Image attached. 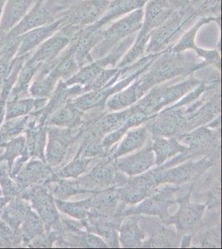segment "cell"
Returning <instances> with one entry per match:
<instances>
[{"instance_id": "9", "label": "cell", "mask_w": 222, "mask_h": 249, "mask_svg": "<svg viewBox=\"0 0 222 249\" xmlns=\"http://www.w3.org/2000/svg\"><path fill=\"white\" fill-rule=\"evenodd\" d=\"M70 40L65 34L57 32L37 47L29 62L37 65L42 64V62H52L70 44Z\"/></svg>"}, {"instance_id": "10", "label": "cell", "mask_w": 222, "mask_h": 249, "mask_svg": "<svg viewBox=\"0 0 222 249\" xmlns=\"http://www.w3.org/2000/svg\"><path fill=\"white\" fill-rule=\"evenodd\" d=\"M221 20L222 18H199L195 23L190 26L188 29L181 35L180 37L177 40V42H175L174 44L171 46L170 48L171 51L175 53H185L188 50L196 51L198 48V46L196 43V37L200 29H202L203 26L208 24L211 22H216L220 26Z\"/></svg>"}, {"instance_id": "2", "label": "cell", "mask_w": 222, "mask_h": 249, "mask_svg": "<svg viewBox=\"0 0 222 249\" xmlns=\"http://www.w3.org/2000/svg\"><path fill=\"white\" fill-rule=\"evenodd\" d=\"M175 9L168 0H149L144 8V18L132 45L124 53L120 66H126L146 53L149 37Z\"/></svg>"}, {"instance_id": "3", "label": "cell", "mask_w": 222, "mask_h": 249, "mask_svg": "<svg viewBox=\"0 0 222 249\" xmlns=\"http://www.w3.org/2000/svg\"><path fill=\"white\" fill-rule=\"evenodd\" d=\"M110 2V0H72L62 17L63 23L59 31L71 39L81 29L101 19Z\"/></svg>"}, {"instance_id": "1", "label": "cell", "mask_w": 222, "mask_h": 249, "mask_svg": "<svg viewBox=\"0 0 222 249\" xmlns=\"http://www.w3.org/2000/svg\"><path fill=\"white\" fill-rule=\"evenodd\" d=\"M198 5L192 3L188 6L175 9L158 28L155 29L149 37L146 53H159L175 43V40L191 26L194 20L199 18Z\"/></svg>"}, {"instance_id": "8", "label": "cell", "mask_w": 222, "mask_h": 249, "mask_svg": "<svg viewBox=\"0 0 222 249\" xmlns=\"http://www.w3.org/2000/svg\"><path fill=\"white\" fill-rule=\"evenodd\" d=\"M149 0H110L106 11L101 19L92 24L96 29H104L114 21L137 9H144Z\"/></svg>"}, {"instance_id": "7", "label": "cell", "mask_w": 222, "mask_h": 249, "mask_svg": "<svg viewBox=\"0 0 222 249\" xmlns=\"http://www.w3.org/2000/svg\"><path fill=\"white\" fill-rule=\"evenodd\" d=\"M37 0H7L0 21V37L19 23Z\"/></svg>"}, {"instance_id": "11", "label": "cell", "mask_w": 222, "mask_h": 249, "mask_svg": "<svg viewBox=\"0 0 222 249\" xmlns=\"http://www.w3.org/2000/svg\"><path fill=\"white\" fill-rule=\"evenodd\" d=\"M195 52L199 57H202L206 62L219 63L220 52L218 49H205V48L198 47Z\"/></svg>"}, {"instance_id": "6", "label": "cell", "mask_w": 222, "mask_h": 249, "mask_svg": "<svg viewBox=\"0 0 222 249\" xmlns=\"http://www.w3.org/2000/svg\"><path fill=\"white\" fill-rule=\"evenodd\" d=\"M62 23L63 20L62 18L54 23L31 29L18 36L20 43L17 49V57L27 55L29 52L39 47L45 40L51 37L62 29Z\"/></svg>"}, {"instance_id": "5", "label": "cell", "mask_w": 222, "mask_h": 249, "mask_svg": "<svg viewBox=\"0 0 222 249\" xmlns=\"http://www.w3.org/2000/svg\"><path fill=\"white\" fill-rule=\"evenodd\" d=\"M144 18V9H137L114 21L102 29V40L95 47L91 56L102 57L111 51L121 41L137 34Z\"/></svg>"}, {"instance_id": "4", "label": "cell", "mask_w": 222, "mask_h": 249, "mask_svg": "<svg viewBox=\"0 0 222 249\" xmlns=\"http://www.w3.org/2000/svg\"><path fill=\"white\" fill-rule=\"evenodd\" d=\"M72 0H37L27 15L3 37H15L31 29L48 25L63 17Z\"/></svg>"}, {"instance_id": "12", "label": "cell", "mask_w": 222, "mask_h": 249, "mask_svg": "<svg viewBox=\"0 0 222 249\" xmlns=\"http://www.w3.org/2000/svg\"><path fill=\"white\" fill-rule=\"evenodd\" d=\"M6 1L7 0H0V21H1L2 15H3V8L5 5Z\"/></svg>"}]
</instances>
